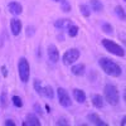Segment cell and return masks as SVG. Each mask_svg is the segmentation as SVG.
<instances>
[{"instance_id":"obj_21","label":"cell","mask_w":126,"mask_h":126,"mask_svg":"<svg viewBox=\"0 0 126 126\" xmlns=\"http://www.w3.org/2000/svg\"><path fill=\"white\" fill-rule=\"evenodd\" d=\"M8 103H9L8 93H6V91H3L1 96H0V106H1V109H6L8 107Z\"/></svg>"},{"instance_id":"obj_15","label":"cell","mask_w":126,"mask_h":126,"mask_svg":"<svg viewBox=\"0 0 126 126\" xmlns=\"http://www.w3.org/2000/svg\"><path fill=\"white\" fill-rule=\"evenodd\" d=\"M91 101H92L93 106L96 109H102L103 105H105L103 97L101 96V94H92V96H91Z\"/></svg>"},{"instance_id":"obj_27","label":"cell","mask_w":126,"mask_h":126,"mask_svg":"<svg viewBox=\"0 0 126 126\" xmlns=\"http://www.w3.org/2000/svg\"><path fill=\"white\" fill-rule=\"evenodd\" d=\"M33 109H34V111L38 113V115H43V110H42V107H40V105L39 103H34V106H33Z\"/></svg>"},{"instance_id":"obj_3","label":"cell","mask_w":126,"mask_h":126,"mask_svg":"<svg viewBox=\"0 0 126 126\" xmlns=\"http://www.w3.org/2000/svg\"><path fill=\"white\" fill-rule=\"evenodd\" d=\"M101 43H102L103 48L106 50H109L110 53L117 56V57H124L125 56V49L121 46H119L117 43H115V42H112L110 39H102Z\"/></svg>"},{"instance_id":"obj_13","label":"cell","mask_w":126,"mask_h":126,"mask_svg":"<svg viewBox=\"0 0 126 126\" xmlns=\"http://www.w3.org/2000/svg\"><path fill=\"white\" fill-rule=\"evenodd\" d=\"M71 72H72L75 76L81 77V76L85 75V72H86V66L82 64V63H79V64H75V66L71 67Z\"/></svg>"},{"instance_id":"obj_23","label":"cell","mask_w":126,"mask_h":126,"mask_svg":"<svg viewBox=\"0 0 126 126\" xmlns=\"http://www.w3.org/2000/svg\"><path fill=\"white\" fill-rule=\"evenodd\" d=\"M67 30H68V35H69L71 38H73V37H76V35L78 34V30H79V29H78V27H77V25L72 24Z\"/></svg>"},{"instance_id":"obj_2","label":"cell","mask_w":126,"mask_h":126,"mask_svg":"<svg viewBox=\"0 0 126 126\" xmlns=\"http://www.w3.org/2000/svg\"><path fill=\"white\" fill-rule=\"evenodd\" d=\"M103 93H105V100H106L111 106H116L120 102V93H119V90L115 85L107 83L103 88Z\"/></svg>"},{"instance_id":"obj_7","label":"cell","mask_w":126,"mask_h":126,"mask_svg":"<svg viewBox=\"0 0 126 126\" xmlns=\"http://www.w3.org/2000/svg\"><path fill=\"white\" fill-rule=\"evenodd\" d=\"M48 58L50 62L57 63L59 61V52L54 44H49L48 46Z\"/></svg>"},{"instance_id":"obj_8","label":"cell","mask_w":126,"mask_h":126,"mask_svg":"<svg viewBox=\"0 0 126 126\" xmlns=\"http://www.w3.org/2000/svg\"><path fill=\"white\" fill-rule=\"evenodd\" d=\"M10 30H12L13 35H19L20 34V30H22V22L16 18H13L10 20Z\"/></svg>"},{"instance_id":"obj_19","label":"cell","mask_w":126,"mask_h":126,"mask_svg":"<svg viewBox=\"0 0 126 126\" xmlns=\"http://www.w3.org/2000/svg\"><path fill=\"white\" fill-rule=\"evenodd\" d=\"M33 87H34V90L37 91L38 94L43 96V87H42V81H40V79L35 78V79L33 81Z\"/></svg>"},{"instance_id":"obj_33","label":"cell","mask_w":126,"mask_h":126,"mask_svg":"<svg viewBox=\"0 0 126 126\" xmlns=\"http://www.w3.org/2000/svg\"><path fill=\"white\" fill-rule=\"evenodd\" d=\"M121 125H125V116H124L122 120H121Z\"/></svg>"},{"instance_id":"obj_31","label":"cell","mask_w":126,"mask_h":126,"mask_svg":"<svg viewBox=\"0 0 126 126\" xmlns=\"http://www.w3.org/2000/svg\"><path fill=\"white\" fill-rule=\"evenodd\" d=\"M46 109H47V112H50V109H49L48 105H46Z\"/></svg>"},{"instance_id":"obj_6","label":"cell","mask_w":126,"mask_h":126,"mask_svg":"<svg viewBox=\"0 0 126 126\" xmlns=\"http://www.w3.org/2000/svg\"><path fill=\"white\" fill-rule=\"evenodd\" d=\"M57 94H58V102H59V105H61L62 107H69L71 105H72L71 97H69L68 92L64 88L59 87L57 90Z\"/></svg>"},{"instance_id":"obj_25","label":"cell","mask_w":126,"mask_h":126,"mask_svg":"<svg viewBox=\"0 0 126 126\" xmlns=\"http://www.w3.org/2000/svg\"><path fill=\"white\" fill-rule=\"evenodd\" d=\"M61 9L63 10L64 13H68V12H71L72 10V6H71V4H69V1H67V0H64L63 3H61Z\"/></svg>"},{"instance_id":"obj_1","label":"cell","mask_w":126,"mask_h":126,"mask_svg":"<svg viewBox=\"0 0 126 126\" xmlns=\"http://www.w3.org/2000/svg\"><path fill=\"white\" fill-rule=\"evenodd\" d=\"M98 66L101 67V69L106 73L107 76L120 77L122 75V68L117 64L116 62H113L112 59H110L107 57H101L98 59Z\"/></svg>"},{"instance_id":"obj_24","label":"cell","mask_w":126,"mask_h":126,"mask_svg":"<svg viewBox=\"0 0 126 126\" xmlns=\"http://www.w3.org/2000/svg\"><path fill=\"white\" fill-rule=\"evenodd\" d=\"M12 102H13V105L15 107H18V109H20L23 106V101H22V98H20L19 96H13L12 97Z\"/></svg>"},{"instance_id":"obj_20","label":"cell","mask_w":126,"mask_h":126,"mask_svg":"<svg viewBox=\"0 0 126 126\" xmlns=\"http://www.w3.org/2000/svg\"><path fill=\"white\" fill-rule=\"evenodd\" d=\"M79 12H81V14L85 16V18H88V16L91 15V9H90V6L86 5V4H81V5H79Z\"/></svg>"},{"instance_id":"obj_14","label":"cell","mask_w":126,"mask_h":126,"mask_svg":"<svg viewBox=\"0 0 126 126\" xmlns=\"http://www.w3.org/2000/svg\"><path fill=\"white\" fill-rule=\"evenodd\" d=\"M73 97L78 103H85L86 102V93L79 88H75L73 90Z\"/></svg>"},{"instance_id":"obj_9","label":"cell","mask_w":126,"mask_h":126,"mask_svg":"<svg viewBox=\"0 0 126 126\" xmlns=\"http://www.w3.org/2000/svg\"><path fill=\"white\" fill-rule=\"evenodd\" d=\"M8 9H9V12L14 14V15H20L23 13V6L22 4H19L16 1H12V3H9L8 4Z\"/></svg>"},{"instance_id":"obj_32","label":"cell","mask_w":126,"mask_h":126,"mask_svg":"<svg viewBox=\"0 0 126 126\" xmlns=\"http://www.w3.org/2000/svg\"><path fill=\"white\" fill-rule=\"evenodd\" d=\"M53 1H56V3H63L64 0H53Z\"/></svg>"},{"instance_id":"obj_11","label":"cell","mask_w":126,"mask_h":126,"mask_svg":"<svg viewBox=\"0 0 126 126\" xmlns=\"http://www.w3.org/2000/svg\"><path fill=\"white\" fill-rule=\"evenodd\" d=\"M23 126H28V125H33V126H40V121L39 119L35 116L34 113H28L25 116V121L22 124Z\"/></svg>"},{"instance_id":"obj_22","label":"cell","mask_w":126,"mask_h":126,"mask_svg":"<svg viewBox=\"0 0 126 126\" xmlns=\"http://www.w3.org/2000/svg\"><path fill=\"white\" fill-rule=\"evenodd\" d=\"M101 29H102L103 33H106V34H112V33H113V28H112V25H111L110 23H107V22L102 23Z\"/></svg>"},{"instance_id":"obj_5","label":"cell","mask_w":126,"mask_h":126,"mask_svg":"<svg viewBox=\"0 0 126 126\" xmlns=\"http://www.w3.org/2000/svg\"><path fill=\"white\" fill-rule=\"evenodd\" d=\"M79 56H81V52L77 48H69L68 50L64 52V54L62 57V62L64 66H71L76 61H78Z\"/></svg>"},{"instance_id":"obj_17","label":"cell","mask_w":126,"mask_h":126,"mask_svg":"<svg viewBox=\"0 0 126 126\" xmlns=\"http://www.w3.org/2000/svg\"><path fill=\"white\" fill-rule=\"evenodd\" d=\"M43 96L44 97H47L48 100H53V97H54V91H53V88H52V86H46V87H43Z\"/></svg>"},{"instance_id":"obj_18","label":"cell","mask_w":126,"mask_h":126,"mask_svg":"<svg viewBox=\"0 0 126 126\" xmlns=\"http://www.w3.org/2000/svg\"><path fill=\"white\" fill-rule=\"evenodd\" d=\"M115 14L117 15V18L120 19V20H125V18H126V14H125V9L121 6V5H117V6H115Z\"/></svg>"},{"instance_id":"obj_29","label":"cell","mask_w":126,"mask_h":126,"mask_svg":"<svg viewBox=\"0 0 126 126\" xmlns=\"http://www.w3.org/2000/svg\"><path fill=\"white\" fill-rule=\"evenodd\" d=\"M1 73H3L4 77H8V68H6V66H1Z\"/></svg>"},{"instance_id":"obj_12","label":"cell","mask_w":126,"mask_h":126,"mask_svg":"<svg viewBox=\"0 0 126 126\" xmlns=\"http://www.w3.org/2000/svg\"><path fill=\"white\" fill-rule=\"evenodd\" d=\"M72 20L71 19H57L54 22V27L57 29H61V30H64V29H68L71 25H72Z\"/></svg>"},{"instance_id":"obj_26","label":"cell","mask_w":126,"mask_h":126,"mask_svg":"<svg viewBox=\"0 0 126 126\" xmlns=\"http://www.w3.org/2000/svg\"><path fill=\"white\" fill-rule=\"evenodd\" d=\"M56 124H57V125H63V126H68V125H69V122H68V120H67L66 117L58 119V121H57Z\"/></svg>"},{"instance_id":"obj_4","label":"cell","mask_w":126,"mask_h":126,"mask_svg":"<svg viewBox=\"0 0 126 126\" xmlns=\"http://www.w3.org/2000/svg\"><path fill=\"white\" fill-rule=\"evenodd\" d=\"M18 73H19V77L20 81L27 83L29 81V76H30V67H29V63L27 61V58L22 57L18 62Z\"/></svg>"},{"instance_id":"obj_28","label":"cell","mask_w":126,"mask_h":126,"mask_svg":"<svg viewBox=\"0 0 126 126\" xmlns=\"http://www.w3.org/2000/svg\"><path fill=\"white\" fill-rule=\"evenodd\" d=\"M33 34H34V27L28 25L27 27V35L29 37V35H33Z\"/></svg>"},{"instance_id":"obj_30","label":"cell","mask_w":126,"mask_h":126,"mask_svg":"<svg viewBox=\"0 0 126 126\" xmlns=\"http://www.w3.org/2000/svg\"><path fill=\"white\" fill-rule=\"evenodd\" d=\"M5 125H6V126H9V125H12V126H15L16 124H15V122H14L13 120H9V119H8V120L5 121Z\"/></svg>"},{"instance_id":"obj_16","label":"cell","mask_w":126,"mask_h":126,"mask_svg":"<svg viewBox=\"0 0 126 126\" xmlns=\"http://www.w3.org/2000/svg\"><path fill=\"white\" fill-rule=\"evenodd\" d=\"M90 5L93 12H96V13H100L103 10V5L100 0H90Z\"/></svg>"},{"instance_id":"obj_10","label":"cell","mask_w":126,"mask_h":126,"mask_svg":"<svg viewBox=\"0 0 126 126\" xmlns=\"http://www.w3.org/2000/svg\"><path fill=\"white\" fill-rule=\"evenodd\" d=\"M87 120L91 124H94L97 126H107V122H105L97 113H88L87 115Z\"/></svg>"}]
</instances>
